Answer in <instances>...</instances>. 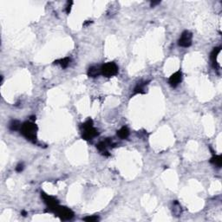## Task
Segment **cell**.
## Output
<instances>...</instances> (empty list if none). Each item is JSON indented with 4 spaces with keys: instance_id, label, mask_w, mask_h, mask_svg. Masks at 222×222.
Returning <instances> with one entry per match:
<instances>
[{
    "instance_id": "12",
    "label": "cell",
    "mask_w": 222,
    "mask_h": 222,
    "mask_svg": "<svg viewBox=\"0 0 222 222\" xmlns=\"http://www.w3.org/2000/svg\"><path fill=\"white\" fill-rule=\"evenodd\" d=\"M210 162L216 166L217 168H220L222 164V156L221 155H215L212 157L210 160Z\"/></svg>"
},
{
    "instance_id": "18",
    "label": "cell",
    "mask_w": 222,
    "mask_h": 222,
    "mask_svg": "<svg viewBox=\"0 0 222 222\" xmlns=\"http://www.w3.org/2000/svg\"><path fill=\"white\" fill-rule=\"evenodd\" d=\"M73 4V2H68V6L66 8V12L67 13H70V9H71V4Z\"/></svg>"
},
{
    "instance_id": "7",
    "label": "cell",
    "mask_w": 222,
    "mask_h": 222,
    "mask_svg": "<svg viewBox=\"0 0 222 222\" xmlns=\"http://www.w3.org/2000/svg\"><path fill=\"white\" fill-rule=\"evenodd\" d=\"M181 79H182V73H181L180 70H179V71L175 72V74H173L170 76V78H169V84L173 88H175V87H177L180 83Z\"/></svg>"
},
{
    "instance_id": "14",
    "label": "cell",
    "mask_w": 222,
    "mask_h": 222,
    "mask_svg": "<svg viewBox=\"0 0 222 222\" xmlns=\"http://www.w3.org/2000/svg\"><path fill=\"white\" fill-rule=\"evenodd\" d=\"M70 62V58L69 57H64V58L60 59V60H57V61H55V63H59L61 66L64 69V68H67L69 66Z\"/></svg>"
},
{
    "instance_id": "1",
    "label": "cell",
    "mask_w": 222,
    "mask_h": 222,
    "mask_svg": "<svg viewBox=\"0 0 222 222\" xmlns=\"http://www.w3.org/2000/svg\"><path fill=\"white\" fill-rule=\"evenodd\" d=\"M37 125L31 121L24 122L21 127V133L23 134V136L27 140L32 141L33 143L37 141Z\"/></svg>"
},
{
    "instance_id": "15",
    "label": "cell",
    "mask_w": 222,
    "mask_h": 222,
    "mask_svg": "<svg viewBox=\"0 0 222 222\" xmlns=\"http://www.w3.org/2000/svg\"><path fill=\"white\" fill-rule=\"evenodd\" d=\"M146 84H147V82H143V83L138 82L136 87L135 88V93H144L143 90H144V87Z\"/></svg>"
},
{
    "instance_id": "3",
    "label": "cell",
    "mask_w": 222,
    "mask_h": 222,
    "mask_svg": "<svg viewBox=\"0 0 222 222\" xmlns=\"http://www.w3.org/2000/svg\"><path fill=\"white\" fill-rule=\"evenodd\" d=\"M118 73V67L115 62H108L101 67V74L106 77H111Z\"/></svg>"
},
{
    "instance_id": "19",
    "label": "cell",
    "mask_w": 222,
    "mask_h": 222,
    "mask_svg": "<svg viewBox=\"0 0 222 222\" xmlns=\"http://www.w3.org/2000/svg\"><path fill=\"white\" fill-rule=\"evenodd\" d=\"M160 4V1H157V2H152V3H151V6H152V7H154L155 5H156V4Z\"/></svg>"
},
{
    "instance_id": "4",
    "label": "cell",
    "mask_w": 222,
    "mask_h": 222,
    "mask_svg": "<svg viewBox=\"0 0 222 222\" xmlns=\"http://www.w3.org/2000/svg\"><path fill=\"white\" fill-rule=\"evenodd\" d=\"M53 212H54L55 214L57 215L62 220H71V219L74 217V213L70 210V208L60 207L59 205L55 208Z\"/></svg>"
},
{
    "instance_id": "10",
    "label": "cell",
    "mask_w": 222,
    "mask_h": 222,
    "mask_svg": "<svg viewBox=\"0 0 222 222\" xmlns=\"http://www.w3.org/2000/svg\"><path fill=\"white\" fill-rule=\"evenodd\" d=\"M100 75H101V68L99 69V68H97V67L92 66L90 67V69H89V70H88V76H89L90 77L95 78L96 77V76H100Z\"/></svg>"
},
{
    "instance_id": "13",
    "label": "cell",
    "mask_w": 222,
    "mask_h": 222,
    "mask_svg": "<svg viewBox=\"0 0 222 222\" xmlns=\"http://www.w3.org/2000/svg\"><path fill=\"white\" fill-rule=\"evenodd\" d=\"M22 125L20 123L19 121H17V120H13V121H11V123L9 125V128L12 131H16V130H18L19 129H21Z\"/></svg>"
},
{
    "instance_id": "11",
    "label": "cell",
    "mask_w": 222,
    "mask_h": 222,
    "mask_svg": "<svg viewBox=\"0 0 222 222\" xmlns=\"http://www.w3.org/2000/svg\"><path fill=\"white\" fill-rule=\"evenodd\" d=\"M117 136L120 137L121 139H127L129 136V130L127 127H122L118 132Z\"/></svg>"
},
{
    "instance_id": "16",
    "label": "cell",
    "mask_w": 222,
    "mask_h": 222,
    "mask_svg": "<svg viewBox=\"0 0 222 222\" xmlns=\"http://www.w3.org/2000/svg\"><path fill=\"white\" fill-rule=\"evenodd\" d=\"M98 220H99V218L97 216H95V215L94 216H89V217H86V218L83 219V220L87 222H94Z\"/></svg>"
},
{
    "instance_id": "6",
    "label": "cell",
    "mask_w": 222,
    "mask_h": 222,
    "mask_svg": "<svg viewBox=\"0 0 222 222\" xmlns=\"http://www.w3.org/2000/svg\"><path fill=\"white\" fill-rule=\"evenodd\" d=\"M41 196L43 197L44 202L47 204V206H48V208H49V211H50V212H53V210H54L55 208L58 206V201H57V200L55 199L54 197L46 195V194H44L43 192L41 193Z\"/></svg>"
},
{
    "instance_id": "5",
    "label": "cell",
    "mask_w": 222,
    "mask_h": 222,
    "mask_svg": "<svg viewBox=\"0 0 222 222\" xmlns=\"http://www.w3.org/2000/svg\"><path fill=\"white\" fill-rule=\"evenodd\" d=\"M192 39H193V35L190 31H185L182 32V34L180 37L178 43L180 47L187 48L192 44Z\"/></svg>"
},
{
    "instance_id": "9",
    "label": "cell",
    "mask_w": 222,
    "mask_h": 222,
    "mask_svg": "<svg viewBox=\"0 0 222 222\" xmlns=\"http://www.w3.org/2000/svg\"><path fill=\"white\" fill-rule=\"evenodd\" d=\"M220 51H221V48H220V47H218V48H215L214 51H212V53H211L210 57L212 62H213V64H214V68H215V69H218L217 66H216V64H217L216 59L218 57V55L220 54Z\"/></svg>"
},
{
    "instance_id": "8",
    "label": "cell",
    "mask_w": 222,
    "mask_h": 222,
    "mask_svg": "<svg viewBox=\"0 0 222 222\" xmlns=\"http://www.w3.org/2000/svg\"><path fill=\"white\" fill-rule=\"evenodd\" d=\"M111 144H112L111 140H110L109 138H108V139H106L105 141H101V142H99L98 144H96V148H97L99 151H101V152L102 153H105L107 152V151H106V148H108V147H111Z\"/></svg>"
},
{
    "instance_id": "17",
    "label": "cell",
    "mask_w": 222,
    "mask_h": 222,
    "mask_svg": "<svg viewBox=\"0 0 222 222\" xmlns=\"http://www.w3.org/2000/svg\"><path fill=\"white\" fill-rule=\"evenodd\" d=\"M23 170V164L19 163L17 166V168H16V171L20 173V172H22Z\"/></svg>"
},
{
    "instance_id": "2",
    "label": "cell",
    "mask_w": 222,
    "mask_h": 222,
    "mask_svg": "<svg viewBox=\"0 0 222 222\" xmlns=\"http://www.w3.org/2000/svg\"><path fill=\"white\" fill-rule=\"evenodd\" d=\"M82 127L83 129L82 136L84 140H91L94 137L98 136V131L93 127V121L91 119H89L86 122H84Z\"/></svg>"
}]
</instances>
